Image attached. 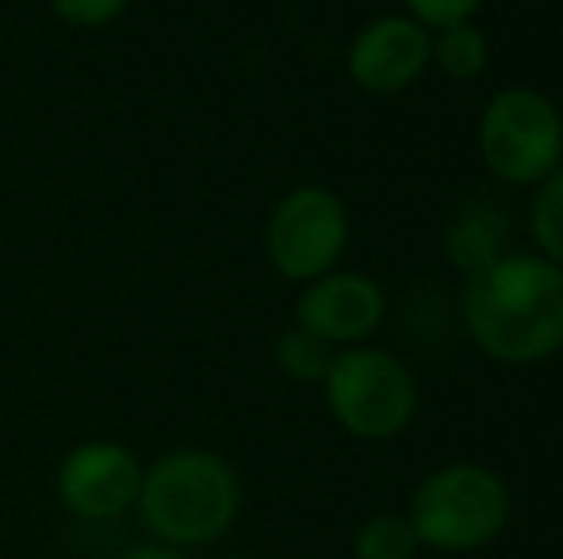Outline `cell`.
<instances>
[{
    "instance_id": "obj_1",
    "label": "cell",
    "mask_w": 563,
    "mask_h": 559,
    "mask_svg": "<svg viewBox=\"0 0 563 559\" xmlns=\"http://www.w3.org/2000/svg\"><path fill=\"white\" fill-rule=\"evenodd\" d=\"M464 326L498 365H537L563 349V269L541 254H503L467 277Z\"/></svg>"
},
{
    "instance_id": "obj_2",
    "label": "cell",
    "mask_w": 563,
    "mask_h": 559,
    "mask_svg": "<svg viewBox=\"0 0 563 559\" xmlns=\"http://www.w3.org/2000/svg\"><path fill=\"white\" fill-rule=\"evenodd\" d=\"M242 510V479L211 448H173L142 471L139 514L169 548L216 545Z\"/></svg>"
},
{
    "instance_id": "obj_3",
    "label": "cell",
    "mask_w": 563,
    "mask_h": 559,
    "mask_svg": "<svg viewBox=\"0 0 563 559\" xmlns=\"http://www.w3.org/2000/svg\"><path fill=\"white\" fill-rule=\"evenodd\" d=\"M510 510V487L498 471L483 463H449L418 483L407 522L422 548L467 556L503 537Z\"/></svg>"
},
{
    "instance_id": "obj_4",
    "label": "cell",
    "mask_w": 563,
    "mask_h": 559,
    "mask_svg": "<svg viewBox=\"0 0 563 559\" xmlns=\"http://www.w3.org/2000/svg\"><path fill=\"white\" fill-rule=\"evenodd\" d=\"M327 406L356 440H391L415 422L418 383L395 353L353 345L338 349L327 380Z\"/></svg>"
},
{
    "instance_id": "obj_5",
    "label": "cell",
    "mask_w": 563,
    "mask_h": 559,
    "mask_svg": "<svg viewBox=\"0 0 563 559\" xmlns=\"http://www.w3.org/2000/svg\"><path fill=\"white\" fill-rule=\"evenodd\" d=\"M479 154L498 180L537 188L560 169L563 115L544 92L529 85L495 92L479 115Z\"/></svg>"
},
{
    "instance_id": "obj_6",
    "label": "cell",
    "mask_w": 563,
    "mask_h": 559,
    "mask_svg": "<svg viewBox=\"0 0 563 559\" xmlns=\"http://www.w3.org/2000/svg\"><path fill=\"white\" fill-rule=\"evenodd\" d=\"M349 242V211L330 188H291L265 223L268 265L291 283H311L338 269Z\"/></svg>"
},
{
    "instance_id": "obj_7",
    "label": "cell",
    "mask_w": 563,
    "mask_h": 559,
    "mask_svg": "<svg viewBox=\"0 0 563 559\" xmlns=\"http://www.w3.org/2000/svg\"><path fill=\"white\" fill-rule=\"evenodd\" d=\"M142 471L139 456L119 440H85L62 460L58 499L85 522H112L139 506Z\"/></svg>"
},
{
    "instance_id": "obj_8",
    "label": "cell",
    "mask_w": 563,
    "mask_h": 559,
    "mask_svg": "<svg viewBox=\"0 0 563 559\" xmlns=\"http://www.w3.org/2000/svg\"><path fill=\"white\" fill-rule=\"evenodd\" d=\"M387 314V299L372 277L364 272H327L311 280L296 303V326L311 329L334 349L364 345L379 329Z\"/></svg>"
},
{
    "instance_id": "obj_9",
    "label": "cell",
    "mask_w": 563,
    "mask_h": 559,
    "mask_svg": "<svg viewBox=\"0 0 563 559\" xmlns=\"http://www.w3.org/2000/svg\"><path fill=\"white\" fill-rule=\"evenodd\" d=\"M349 77L372 97H395L430 69V31L410 15H379L349 46Z\"/></svg>"
},
{
    "instance_id": "obj_10",
    "label": "cell",
    "mask_w": 563,
    "mask_h": 559,
    "mask_svg": "<svg viewBox=\"0 0 563 559\" xmlns=\"http://www.w3.org/2000/svg\"><path fill=\"white\" fill-rule=\"evenodd\" d=\"M445 257L464 277H475L503 257V219L490 208H464L445 231Z\"/></svg>"
},
{
    "instance_id": "obj_11",
    "label": "cell",
    "mask_w": 563,
    "mask_h": 559,
    "mask_svg": "<svg viewBox=\"0 0 563 559\" xmlns=\"http://www.w3.org/2000/svg\"><path fill=\"white\" fill-rule=\"evenodd\" d=\"M430 66H438L449 81H475L487 69V38L472 20L430 31Z\"/></svg>"
},
{
    "instance_id": "obj_12",
    "label": "cell",
    "mask_w": 563,
    "mask_h": 559,
    "mask_svg": "<svg viewBox=\"0 0 563 559\" xmlns=\"http://www.w3.org/2000/svg\"><path fill=\"white\" fill-rule=\"evenodd\" d=\"M334 357H338L334 345H327L322 337H314L303 326L284 329L280 342H276V368L296 383H322L330 365H334Z\"/></svg>"
},
{
    "instance_id": "obj_13",
    "label": "cell",
    "mask_w": 563,
    "mask_h": 559,
    "mask_svg": "<svg viewBox=\"0 0 563 559\" xmlns=\"http://www.w3.org/2000/svg\"><path fill=\"white\" fill-rule=\"evenodd\" d=\"M418 548L407 514H376L353 537L356 559H418Z\"/></svg>"
},
{
    "instance_id": "obj_14",
    "label": "cell",
    "mask_w": 563,
    "mask_h": 559,
    "mask_svg": "<svg viewBox=\"0 0 563 559\" xmlns=\"http://www.w3.org/2000/svg\"><path fill=\"white\" fill-rule=\"evenodd\" d=\"M529 231L544 261L563 269V169L537 185L533 208H529Z\"/></svg>"
},
{
    "instance_id": "obj_15",
    "label": "cell",
    "mask_w": 563,
    "mask_h": 559,
    "mask_svg": "<svg viewBox=\"0 0 563 559\" xmlns=\"http://www.w3.org/2000/svg\"><path fill=\"white\" fill-rule=\"evenodd\" d=\"M126 8H131V0H51V12L58 15L66 27H77V31L108 27Z\"/></svg>"
},
{
    "instance_id": "obj_16",
    "label": "cell",
    "mask_w": 563,
    "mask_h": 559,
    "mask_svg": "<svg viewBox=\"0 0 563 559\" xmlns=\"http://www.w3.org/2000/svg\"><path fill=\"white\" fill-rule=\"evenodd\" d=\"M407 15L418 20L426 31H441L452 23H467L483 8V0H402Z\"/></svg>"
},
{
    "instance_id": "obj_17",
    "label": "cell",
    "mask_w": 563,
    "mask_h": 559,
    "mask_svg": "<svg viewBox=\"0 0 563 559\" xmlns=\"http://www.w3.org/2000/svg\"><path fill=\"white\" fill-rule=\"evenodd\" d=\"M123 559H185L177 552V548H134V552H126Z\"/></svg>"
},
{
    "instance_id": "obj_18",
    "label": "cell",
    "mask_w": 563,
    "mask_h": 559,
    "mask_svg": "<svg viewBox=\"0 0 563 559\" xmlns=\"http://www.w3.org/2000/svg\"><path fill=\"white\" fill-rule=\"evenodd\" d=\"M227 559H250V556H227Z\"/></svg>"
}]
</instances>
